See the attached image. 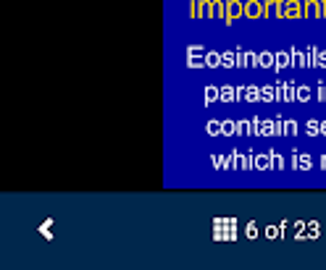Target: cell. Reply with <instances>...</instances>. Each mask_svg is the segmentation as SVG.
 <instances>
[{
    "mask_svg": "<svg viewBox=\"0 0 326 270\" xmlns=\"http://www.w3.org/2000/svg\"><path fill=\"white\" fill-rule=\"evenodd\" d=\"M311 168H313V155L300 152L297 155V171H311Z\"/></svg>",
    "mask_w": 326,
    "mask_h": 270,
    "instance_id": "d6986e66",
    "label": "cell"
},
{
    "mask_svg": "<svg viewBox=\"0 0 326 270\" xmlns=\"http://www.w3.org/2000/svg\"><path fill=\"white\" fill-rule=\"evenodd\" d=\"M258 234H260V231H258V226H255L253 220H250L247 226H245V236H247L250 241H255V239H258Z\"/></svg>",
    "mask_w": 326,
    "mask_h": 270,
    "instance_id": "d6a6232c",
    "label": "cell"
},
{
    "mask_svg": "<svg viewBox=\"0 0 326 270\" xmlns=\"http://www.w3.org/2000/svg\"><path fill=\"white\" fill-rule=\"evenodd\" d=\"M190 18H211V0H190Z\"/></svg>",
    "mask_w": 326,
    "mask_h": 270,
    "instance_id": "6da1fadb",
    "label": "cell"
},
{
    "mask_svg": "<svg viewBox=\"0 0 326 270\" xmlns=\"http://www.w3.org/2000/svg\"><path fill=\"white\" fill-rule=\"evenodd\" d=\"M258 68H276V53L271 50H263V53H258Z\"/></svg>",
    "mask_w": 326,
    "mask_h": 270,
    "instance_id": "30bf717a",
    "label": "cell"
},
{
    "mask_svg": "<svg viewBox=\"0 0 326 270\" xmlns=\"http://www.w3.org/2000/svg\"><path fill=\"white\" fill-rule=\"evenodd\" d=\"M316 68L326 71V50H319V58H316Z\"/></svg>",
    "mask_w": 326,
    "mask_h": 270,
    "instance_id": "d590c367",
    "label": "cell"
},
{
    "mask_svg": "<svg viewBox=\"0 0 326 270\" xmlns=\"http://www.w3.org/2000/svg\"><path fill=\"white\" fill-rule=\"evenodd\" d=\"M221 126H223V134L221 136H237L239 134V124H237V121H231V118H223Z\"/></svg>",
    "mask_w": 326,
    "mask_h": 270,
    "instance_id": "e0dca14e",
    "label": "cell"
},
{
    "mask_svg": "<svg viewBox=\"0 0 326 270\" xmlns=\"http://www.w3.org/2000/svg\"><path fill=\"white\" fill-rule=\"evenodd\" d=\"M190 68H206V55H187Z\"/></svg>",
    "mask_w": 326,
    "mask_h": 270,
    "instance_id": "83f0119b",
    "label": "cell"
},
{
    "mask_svg": "<svg viewBox=\"0 0 326 270\" xmlns=\"http://www.w3.org/2000/svg\"><path fill=\"white\" fill-rule=\"evenodd\" d=\"M274 136H284V118H274Z\"/></svg>",
    "mask_w": 326,
    "mask_h": 270,
    "instance_id": "836d02e7",
    "label": "cell"
},
{
    "mask_svg": "<svg viewBox=\"0 0 326 270\" xmlns=\"http://www.w3.org/2000/svg\"><path fill=\"white\" fill-rule=\"evenodd\" d=\"M211 165L216 171H229V163H226V155H211Z\"/></svg>",
    "mask_w": 326,
    "mask_h": 270,
    "instance_id": "d4e9b609",
    "label": "cell"
},
{
    "mask_svg": "<svg viewBox=\"0 0 326 270\" xmlns=\"http://www.w3.org/2000/svg\"><path fill=\"white\" fill-rule=\"evenodd\" d=\"M242 150H231V155H226V163H229V171H242Z\"/></svg>",
    "mask_w": 326,
    "mask_h": 270,
    "instance_id": "5bb4252c",
    "label": "cell"
},
{
    "mask_svg": "<svg viewBox=\"0 0 326 270\" xmlns=\"http://www.w3.org/2000/svg\"><path fill=\"white\" fill-rule=\"evenodd\" d=\"M321 8H324V18H326V0H321Z\"/></svg>",
    "mask_w": 326,
    "mask_h": 270,
    "instance_id": "ab89813d",
    "label": "cell"
},
{
    "mask_svg": "<svg viewBox=\"0 0 326 270\" xmlns=\"http://www.w3.org/2000/svg\"><path fill=\"white\" fill-rule=\"evenodd\" d=\"M305 134L308 136H321V121H316V118L305 121Z\"/></svg>",
    "mask_w": 326,
    "mask_h": 270,
    "instance_id": "7402d4cb",
    "label": "cell"
},
{
    "mask_svg": "<svg viewBox=\"0 0 326 270\" xmlns=\"http://www.w3.org/2000/svg\"><path fill=\"white\" fill-rule=\"evenodd\" d=\"M253 168H255V155L245 152V155H242V171H253Z\"/></svg>",
    "mask_w": 326,
    "mask_h": 270,
    "instance_id": "4dcf8cb0",
    "label": "cell"
},
{
    "mask_svg": "<svg viewBox=\"0 0 326 270\" xmlns=\"http://www.w3.org/2000/svg\"><path fill=\"white\" fill-rule=\"evenodd\" d=\"M237 68H258V53L237 50Z\"/></svg>",
    "mask_w": 326,
    "mask_h": 270,
    "instance_id": "5b68a950",
    "label": "cell"
},
{
    "mask_svg": "<svg viewBox=\"0 0 326 270\" xmlns=\"http://www.w3.org/2000/svg\"><path fill=\"white\" fill-rule=\"evenodd\" d=\"M290 66H292V53L290 50L276 53V68L274 71H284V68H290Z\"/></svg>",
    "mask_w": 326,
    "mask_h": 270,
    "instance_id": "4fadbf2b",
    "label": "cell"
},
{
    "mask_svg": "<svg viewBox=\"0 0 326 270\" xmlns=\"http://www.w3.org/2000/svg\"><path fill=\"white\" fill-rule=\"evenodd\" d=\"M242 16H245V3H242V0H226V16H223V21L231 24Z\"/></svg>",
    "mask_w": 326,
    "mask_h": 270,
    "instance_id": "3957f363",
    "label": "cell"
},
{
    "mask_svg": "<svg viewBox=\"0 0 326 270\" xmlns=\"http://www.w3.org/2000/svg\"><path fill=\"white\" fill-rule=\"evenodd\" d=\"M319 168H321V171H326V155H321V157H319Z\"/></svg>",
    "mask_w": 326,
    "mask_h": 270,
    "instance_id": "74e56055",
    "label": "cell"
},
{
    "mask_svg": "<svg viewBox=\"0 0 326 270\" xmlns=\"http://www.w3.org/2000/svg\"><path fill=\"white\" fill-rule=\"evenodd\" d=\"M263 236L266 239H284V234H282V226H266V231H263Z\"/></svg>",
    "mask_w": 326,
    "mask_h": 270,
    "instance_id": "f546056e",
    "label": "cell"
},
{
    "mask_svg": "<svg viewBox=\"0 0 326 270\" xmlns=\"http://www.w3.org/2000/svg\"><path fill=\"white\" fill-rule=\"evenodd\" d=\"M258 136H274V121L271 118L258 121Z\"/></svg>",
    "mask_w": 326,
    "mask_h": 270,
    "instance_id": "2e32d148",
    "label": "cell"
},
{
    "mask_svg": "<svg viewBox=\"0 0 326 270\" xmlns=\"http://www.w3.org/2000/svg\"><path fill=\"white\" fill-rule=\"evenodd\" d=\"M206 68H221V53H216V50L206 53Z\"/></svg>",
    "mask_w": 326,
    "mask_h": 270,
    "instance_id": "44dd1931",
    "label": "cell"
},
{
    "mask_svg": "<svg viewBox=\"0 0 326 270\" xmlns=\"http://www.w3.org/2000/svg\"><path fill=\"white\" fill-rule=\"evenodd\" d=\"M237 92H239V100H245V102H260V87H255V84L237 87Z\"/></svg>",
    "mask_w": 326,
    "mask_h": 270,
    "instance_id": "52a82bcc",
    "label": "cell"
},
{
    "mask_svg": "<svg viewBox=\"0 0 326 270\" xmlns=\"http://www.w3.org/2000/svg\"><path fill=\"white\" fill-rule=\"evenodd\" d=\"M226 16V0H211V18H221Z\"/></svg>",
    "mask_w": 326,
    "mask_h": 270,
    "instance_id": "7c38bea8",
    "label": "cell"
},
{
    "mask_svg": "<svg viewBox=\"0 0 326 270\" xmlns=\"http://www.w3.org/2000/svg\"><path fill=\"white\" fill-rule=\"evenodd\" d=\"M284 3L287 0H266L263 3V18H284Z\"/></svg>",
    "mask_w": 326,
    "mask_h": 270,
    "instance_id": "7a4b0ae2",
    "label": "cell"
},
{
    "mask_svg": "<svg viewBox=\"0 0 326 270\" xmlns=\"http://www.w3.org/2000/svg\"><path fill=\"white\" fill-rule=\"evenodd\" d=\"M321 134L326 136V121H321Z\"/></svg>",
    "mask_w": 326,
    "mask_h": 270,
    "instance_id": "f35d334b",
    "label": "cell"
},
{
    "mask_svg": "<svg viewBox=\"0 0 326 270\" xmlns=\"http://www.w3.org/2000/svg\"><path fill=\"white\" fill-rule=\"evenodd\" d=\"M221 68H237V53H221Z\"/></svg>",
    "mask_w": 326,
    "mask_h": 270,
    "instance_id": "ffe728a7",
    "label": "cell"
},
{
    "mask_svg": "<svg viewBox=\"0 0 326 270\" xmlns=\"http://www.w3.org/2000/svg\"><path fill=\"white\" fill-rule=\"evenodd\" d=\"M284 18H305V3L303 0H287L284 3Z\"/></svg>",
    "mask_w": 326,
    "mask_h": 270,
    "instance_id": "8992f818",
    "label": "cell"
},
{
    "mask_svg": "<svg viewBox=\"0 0 326 270\" xmlns=\"http://www.w3.org/2000/svg\"><path fill=\"white\" fill-rule=\"evenodd\" d=\"M305 236H308V239H319L321 236V223L319 220H305Z\"/></svg>",
    "mask_w": 326,
    "mask_h": 270,
    "instance_id": "ac0fdd59",
    "label": "cell"
},
{
    "mask_svg": "<svg viewBox=\"0 0 326 270\" xmlns=\"http://www.w3.org/2000/svg\"><path fill=\"white\" fill-rule=\"evenodd\" d=\"M271 168H274L271 152H258L255 155V171H271Z\"/></svg>",
    "mask_w": 326,
    "mask_h": 270,
    "instance_id": "8fae6325",
    "label": "cell"
},
{
    "mask_svg": "<svg viewBox=\"0 0 326 270\" xmlns=\"http://www.w3.org/2000/svg\"><path fill=\"white\" fill-rule=\"evenodd\" d=\"M311 97H313V89H311L308 84H300V87H297V102H311Z\"/></svg>",
    "mask_w": 326,
    "mask_h": 270,
    "instance_id": "484cf974",
    "label": "cell"
},
{
    "mask_svg": "<svg viewBox=\"0 0 326 270\" xmlns=\"http://www.w3.org/2000/svg\"><path fill=\"white\" fill-rule=\"evenodd\" d=\"M316 100H319V102H326V84L319 87V95H316Z\"/></svg>",
    "mask_w": 326,
    "mask_h": 270,
    "instance_id": "8d00e7d4",
    "label": "cell"
},
{
    "mask_svg": "<svg viewBox=\"0 0 326 270\" xmlns=\"http://www.w3.org/2000/svg\"><path fill=\"white\" fill-rule=\"evenodd\" d=\"M237 100H239V92H237V87H231V84L221 87V100H218V102H237Z\"/></svg>",
    "mask_w": 326,
    "mask_h": 270,
    "instance_id": "9a60e30c",
    "label": "cell"
},
{
    "mask_svg": "<svg viewBox=\"0 0 326 270\" xmlns=\"http://www.w3.org/2000/svg\"><path fill=\"white\" fill-rule=\"evenodd\" d=\"M206 132H208L211 136H221V134H223L221 121H208V124H206Z\"/></svg>",
    "mask_w": 326,
    "mask_h": 270,
    "instance_id": "f1b7e54d",
    "label": "cell"
},
{
    "mask_svg": "<svg viewBox=\"0 0 326 270\" xmlns=\"http://www.w3.org/2000/svg\"><path fill=\"white\" fill-rule=\"evenodd\" d=\"M305 18H324L321 0H305Z\"/></svg>",
    "mask_w": 326,
    "mask_h": 270,
    "instance_id": "9c48e42d",
    "label": "cell"
},
{
    "mask_svg": "<svg viewBox=\"0 0 326 270\" xmlns=\"http://www.w3.org/2000/svg\"><path fill=\"white\" fill-rule=\"evenodd\" d=\"M271 160H274V168H276V171H284L287 165H290V163L284 160V155H282V152H271Z\"/></svg>",
    "mask_w": 326,
    "mask_h": 270,
    "instance_id": "1f68e13d",
    "label": "cell"
},
{
    "mask_svg": "<svg viewBox=\"0 0 326 270\" xmlns=\"http://www.w3.org/2000/svg\"><path fill=\"white\" fill-rule=\"evenodd\" d=\"M221 100V87H206V105H213V102Z\"/></svg>",
    "mask_w": 326,
    "mask_h": 270,
    "instance_id": "603a6c76",
    "label": "cell"
},
{
    "mask_svg": "<svg viewBox=\"0 0 326 270\" xmlns=\"http://www.w3.org/2000/svg\"><path fill=\"white\" fill-rule=\"evenodd\" d=\"M245 18H263V3H260V0H247L245 3Z\"/></svg>",
    "mask_w": 326,
    "mask_h": 270,
    "instance_id": "ba28073f",
    "label": "cell"
},
{
    "mask_svg": "<svg viewBox=\"0 0 326 270\" xmlns=\"http://www.w3.org/2000/svg\"><path fill=\"white\" fill-rule=\"evenodd\" d=\"M260 102H279L276 87H260Z\"/></svg>",
    "mask_w": 326,
    "mask_h": 270,
    "instance_id": "cb8c5ba5",
    "label": "cell"
},
{
    "mask_svg": "<svg viewBox=\"0 0 326 270\" xmlns=\"http://www.w3.org/2000/svg\"><path fill=\"white\" fill-rule=\"evenodd\" d=\"M208 50L203 45H187V55H206Z\"/></svg>",
    "mask_w": 326,
    "mask_h": 270,
    "instance_id": "e575fe53",
    "label": "cell"
},
{
    "mask_svg": "<svg viewBox=\"0 0 326 270\" xmlns=\"http://www.w3.org/2000/svg\"><path fill=\"white\" fill-rule=\"evenodd\" d=\"M276 97H279V102H295L297 100V87L290 84V81H279L276 84Z\"/></svg>",
    "mask_w": 326,
    "mask_h": 270,
    "instance_id": "277c9868",
    "label": "cell"
},
{
    "mask_svg": "<svg viewBox=\"0 0 326 270\" xmlns=\"http://www.w3.org/2000/svg\"><path fill=\"white\" fill-rule=\"evenodd\" d=\"M297 132H300L297 121H295V118H284V136H295Z\"/></svg>",
    "mask_w": 326,
    "mask_h": 270,
    "instance_id": "4316f807",
    "label": "cell"
}]
</instances>
